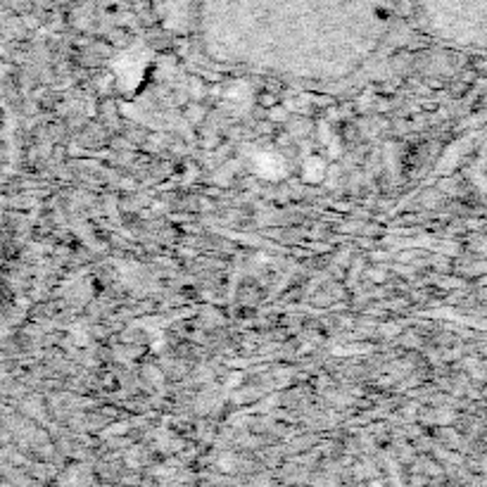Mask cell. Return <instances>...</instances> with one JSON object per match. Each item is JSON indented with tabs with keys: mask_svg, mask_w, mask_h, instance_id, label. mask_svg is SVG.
<instances>
[{
	"mask_svg": "<svg viewBox=\"0 0 487 487\" xmlns=\"http://www.w3.org/2000/svg\"><path fill=\"white\" fill-rule=\"evenodd\" d=\"M323 171H326V167H323V162L316 160V157H311L304 167V176L309 178V181H318V178L323 176Z\"/></svg>",
	"mask_w": 487,
	"mask_h": 487,
	"instance_id": "6da1fadb",
	"label": "cell"
}]
</instances>
